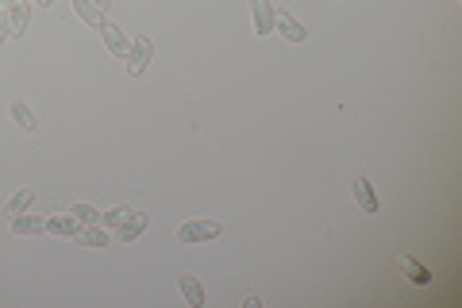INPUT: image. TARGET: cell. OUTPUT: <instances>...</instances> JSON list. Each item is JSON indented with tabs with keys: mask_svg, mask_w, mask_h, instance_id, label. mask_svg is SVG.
Wrapping results in <instances>:
<instances>
[{
	"mask_svg": "<svg viewBox=\"0 0 462 308\" xmlns=\"http://www.w3.org/2000/svg\"><path fill=\"white\" fill-rule=\"evenodd\" d=\"M146 224H151V216H146V212H131V216H127V220H123V224H120V228H116V235H120V239H123V243H135V239H139V235H143V231H146Z\"/></svg>",
	"mask_w": 462,
	"mask_h": 308,
	"instance_id": "9",
	"label": "cell"
},
{
	"mask_svg": "<svg viewBox=\"0 0 462 308\" xmlns=\"http://www.w3.org/2000/svg\"><path fill=\"white\" fill-rule=\"evenodd\" d=\"M220 231H224V228H220V220H185V224L177 228V239L193 247V243H208V239H216Z\"/></svg>",
	"mask_w": 462,
	"mask_h": 308,
	"instance_id": "2",
	"label": "cell"
},
{
	"mask_svg": "<svg viewBox=\"0 0 462 308\" xmlns=\"http://www.w3.org/2000/svg\"><path fill=\"white\" fill-rule=\"evenodd\" d=\"M8 116H12V124H15V127H23V131H35V127H39L35 112H31L23 101H12V104H8Z\"/></svg>",
	"mask_w": 462,
	"mask_h": 308,
	"instance_id": "14",
	"label": "cell"
},
{
	"mask_svg": "<svg viewBox=\"0 0 462 308\" xmlns=\"http://www.w3.org/2000/svg\"><path fill=\"white\" fill-rule=\"evenodd\" d=\"M397 266H401L404 274H408L412 285H427V281H432V270H427V266H420L412 255H401V258H397Z\"/></svg>",
	"mask_w": 462,
	"mask_h": 308,
	"instance_id": "13",
	"label": "cell"
},
{
	"mask_svg": "<svg viewBox=\"0 0 462 308\" xmlns=\"http://www.w3.org/2000/svg\"><path fill=\"white\" fill-rule=\"evenodd\" d=\"M31 200H35V193H31V189H20V193H15V197L8 200V205H4V216H8V220H12V216L27 212V208H31Z\"/></svg>",
	"mask_w": 462,
	"mask_h": 308,
	"instance_id": "16",
	"label": "cell"
},
{
	"mask_svg": "<svg viewBox=\"0 0 462 308\" xmlns=\"http://www.w3.org/2000/svg\"><path fill=\"white\" fill-rule=\"evenodd\" d=\"M77 216L70 212V208H65V212H54V216H46V231L51 235H77Z\"/></svg>",
	"mask_w": 462,
	"mask_h": 308,
	"instance_id": "11",
	"label": "cell"
},
{
	"mask_svg": "<svg viewBox=\"0 0 462 308\" xmlns=\"http://www.w3.org/2000/svg\"><path fill=\"white\" fill-rule=\"evenodd\" d=\"M70 212L77 216V224H101V212H96L93 205H85V200H77V205H70Z\"/></svg>",
	"mask_w": 462,
	"mask_h": 308,
	"instance_id": "17",
	"label": "cell"
},
{
	"mask_svg": "<svg viewBox=\"0 0 462 308\" xmlns=\"http://www.w3.org/2000/svg\"><path fill=\"white\" fill-rule=\"evenodd\" d=\"M96 31H101V39H104V46H108V54H112V58H127V51H131V39L123 35V27H116L112 20H104Z\"/></svg>",
	"mask_w": 462,
	"mask_h": 308,
	"instance_id": "3",
	"label": "cell"
},
{
	"mask_svg": "<svg viewBox=\"0 0 462 308\" xmlns=\"http://www.w3.org/2000/svg\"><path fill=\"white\" fill-rule=\"evenodd\" d=\"M127 216H131L127 208H108V212H101V224H104V228H112V231H116L123 220H127Z\"/></svg>",
	"mask_w": 462,
	"mask_h": 308,
	"instance_id": "18",
	"label": "cell"
},
{
	"mask_svg": "<svg viewBox=\"0 0 462 308\" xmlns=\"http://www.w3.org/2000/svg\"><path fill=\"white\" fill-rule=\"evenodd\" d=\"M177 289H181V297H185V304H189V308H204V285L193 278V274L177 278Z\"/></svg>",
	"mask_w": 462,
	"mask_h": 308,
	"instance_id": "12",
	"label": "cell"
},
{
	"mask_svg": "<svg viewBox=\"0 0 462 308\" xmlns=\"http://www.w3.org/2000/svg\"><path fill=\"white\" fill-rule=\"evenodd\" d=\"M73 12H77V20L89 23V27H101L104 23V12L93 4V0H73Z\"/></svg>",
	"mask_w": 462,
	"mask_h": 308,
	"instance_id": "15",
	"label": "cell"
},
{
	"mask_svg": "<svg viewBox=\"0 0 462 308\" xmlns=\"http://www.w3.org/2000/svg\"><path fill=\"white\" fill-rule=\"evenodd\" d=\"M46 231V216H31V208L27 212H20V216H12V235H43Z\"/></svg>",
	"mask_w": 462,
	"mask_h": 308,
	"instance_id": "7",
	"label": "cell"
},
{
	"mask_svg": "<svg viewBox=\"0 0 462 308\" xmlns=\"http://www.w3.org/2000/svg\"><path fill=\"white\" fill-rule=\"evenodd\" d=\"M93 4L101 8V12H108V8H112V0H93Z\"/></svg>",
	"mask_w": 462,
	"mask_h": 308,
	"instance_id": "20",
	"label": "cell"
},
{
	"mask_svg": "<svg viewBox=\"0 0 462 308\" xmlns=\"http://www.w3.org/2000/svg\"><path fill=\"white\" fill-rule=\"evenodd\" d=\"M4 39H8V20L0 15V43H4Z\"/></svg>",
	"mask_w": 462,
	"mask_h": 308,
	"instance_id": "19",
	"label": "cell"
},
{
	"mask_svg": "<svg viewBox=\"0 0 462 308\" xmlns=\"http://www.w3.org/2000/svg\"><path fill=\"white\" fill-rule=\"evenodd\" d=\"M254 35H274V4L270 0H254Z\"/></svg>",
	"mask_w": 462,
	"mask_h": 308,
	"instance_id": "8",
	"label": "cell"
},
{
	"mask_svg": "<svg viewBox=\"0 0 462 308\" xmlns=\"http://www.w3.org/2000/svg\"><path fill=\"white\" fill-rule=\"evenodd\" d=\"M274 31H282L289 43H304V39H308V27L296 23L289 12H282V8H274Z\"/></svg>",
	"mask_w": 462,
	"mask_h": 308,
	"instance_id": "5",
	"label": "cell"
},
{
	"mask_svg": "<svg viewBox=\"0 0 462 308\" xmlns=\"http://www.w3.org/2000/svg\"><path fill=\"white\" fill-rule=\"evenodd\" d=\"M8 4H12V0H8Z\"/></svg>",
	"mask_w": 462,
	"mask_h": 308,
	"instance_id": "22",
	"label": "cell"
},
{
	"mask_svg": "<svg viewBox=\"0 0 462 308\" xmlns=\"http://www.w3.org/2000/svg\"><path fill=\"white\" fill-rule=\"evenodd\" d=\"M73 239H77L81 247H108V231H104V224H81Z\"/></svg>",
	"mask_w": 462,
	"mask_h": 308,
	"instance_id": "10",
	"label": "cell"
},
{
	"mask_svg": "<svg viewBox=\"0 0 462 308\" xmlns=\"http://www.w3.org/2000/svg\"><path fill=\"white\" fill-rule=\"evenodd\" d=\"M35 4H39V8H51V4H54V0H35Z\"/></svg>",
	"mask_w": 462,
	"mask_h": 308,
	"instance_id": "21",
	"label": "cell"
},
{
	"mask_svg": "<svg viewBox=\"0 0 462 308\" xmlns=\"http://www.w3.org/2000/svg\"><path fill=\"white\" fill-rule=\"evenodd\" d=\"M351 189H354V200H358L362 212H366V216H377V193H374V185H370V177H354Z\"/></svg>",
	"mask_w": 462,
	"mask_h": 308,
	"instance_id": "6",
	"label": "cell"
},
{
	"mask_svg": "<svg viewBox=\"0 0 462 308\" xmlns=\"http://www.w3.org/2000/svg\"><path fill=\"white\" fill-rule=\"evenodd\" d=\"M151 58H154V39L151 35H139V39H131V51H127V74L131 77H143L146 74V66H151Z\"/></svg>",
	"mask_w": 462,
	"mask_h": 308,
	"instance_id": "1",
	"label": "cell"
},
{
	"mask_svg": "<svg viewBox=\"0 0 462 308\" xmlns=\"http://www.w3.org/2000/svg\"><path fill=\"white\" fill-rule=\"evenodd\" d=\"M4 20H8V35H23V31L31 27V4L27 0H12Z\"/></svg>",
	"mask_w": 462,
	"mask_h": 308,
	"instance_id": "4",
	"label": "cell"
}]
</instances>
